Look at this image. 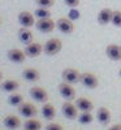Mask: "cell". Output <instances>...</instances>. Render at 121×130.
<instances>
[{"mask_svg": "<svg viewBox=\"0 0 121 130\" xmlns=\"http://www.w3.org/2000/svg\"><path fill=\"white\" fill-rule=\"evenodd\" d=\"M63 48V43L59 38H51L46 42V44L43 46V52L47 56H55L56 53H59Z\"/></svg>", "mask_w": 121, "mask_h": 130, "instance_id": "obj_1", "label": "cell"}, {"mask_svg": "<svg viewBox=\"0 0 121 130\" xmlns=\"http://www.w3.org/2000/svg\"><path fill=\"white\" fill-rule=\"evenodd\" d=\"M78 108H77V105L75 104H73L70 100H65L64 103H63V105H61V112H63V115L67 117V118H69V120H74V118H78Z\"/></svg>", "mask_w": 121, "mask_h": 130, "instance_id": "obj_2", "label": "cell"}, {"mask_svg": "<svg viewBox=\"0 0 121 130\" xmlns=\"http://www.w3.org/2000/svg\"><path fill=\"white\" fill-rule=\"evenodd\" d=\"M55 27H56V22L53 20H51V17L50 18H40L35 22V29L40 32H44V34L53 31Z\"/></svg>", "mask_w": 121, "mask_h": 130, "instance_id": "obj_3", "label": "cell"}, {"mask_svg": "<svg viewBox=\"0 0 121 130\" xmlns=\"http://www.w3.org/2000/svg\"><path fill=\"white\" fill-rule=\"evenodd\" d=\"M81 73L73 69V68H67L64 69L61 73V78L64 79V82H68V83H77V82H81Z\"/></svg>", "mask_w": 121, "mask_h": 130, "instance_id": "obj_4", "label": "cell"}, {"mask_svg": "<svg viewBox=\"0 0 121 130\" xmlns=\"http://www.w3.org/2000/svg\"><path fill=\"white\" fill-rule=\"evenodd\" d=\"M56 29L63 34H72L74 31V24L72 20L67 17H61L56 21Z\"/></svg>", "mask_w": 121, "mask_h": 130, "instance_id": "obj_5", "label": "cell"}, {"mask_svg": "<svg viewBox=\"0 0 121 130\" xmlns=\"http://www.w3.org/2000/svg\"><path fill=\"white\" fill-rule=\"evenodd\" d=\"M18 112H20L21 116H24V117H26V118H33V117L37 116L38 109H37V107L33 104V103L24 102L22 104L18 107Z\"/></svg>", "mask_w": 121, "mask_h": 130, "instance_id": "obj_6", "label": "cell"}, {"mask_svg": "<svg viewBox=\"0 0 121 130\" xmlns=\"http://www.w3.org/2000/svg\"><path fill=\"white\" fill-rule=\"evenodd\" d=\"M59 92L65 100H73L75 98V90L72 86V83L68 82H61L59 85Z\"/></svg>", "mask_w": 121, "mask_h": 130, "instance_id": "obj_7", "label": "cell"}, {"mask_svg": "<svg viewBox=\"0 0 121 130\" xmlns=\"http://www.w3.org/2000/svg\"><path fill=\"white\" fill-rule=\"evenodd\" d=\"M81 83L87 89H95L99 85V79L94 73L86 72V73H82V75H81Z\"/></svg>", "mask_w": 121, "mask_h": 130, "instance_id": "obj_8", "label": "cell"}, {"mask_svg": "<svg viewBox=\"0 0 121 130\" xmlns=\"http://www.w3.org/2000/svg\"><path fill=\"white\" fill-rule=\"evenodd\" d=\"M30 96L35 102H39V103H47V100H48L47 91L43 87H39V86H34V87L30 89Z\"/></svg>", "mask_w": 121, "mask_h": 130, "instance_id": "obj_9", "label": "cell"}, {"mask_svg": "<svg viewBox=\"0 0 121 130\" xmlns=\"http://www.w3.org/2000/svg\"><path fill=\"white\" fill-rule=\"evenodd\" d=\"M34 13H30L27 10H24L18 14V22L20 25H22V27H31L35 26V18H34Z\"/></svg>", "mask_w": 121, "mask_h": 130, "instance_id": "obj_10", "label": "cell"}, {"mask_svg": "<svg viewBox=\"0 0 121 130\" xmlns=\"http://www.w3.org/2000/svg\"><path fill=\"white\" fill-rule=\"evenodd\" d=\"M7 56H8V59L10 61L14 62V64H22L25 61L26 53H25V51L20 50V48H12V50L8 51Z\"/></svg>", "mask_w": 121, "mask_h": 130, "instance_id": "obj_11", "label": "cell"}, {"mask_svg": "<svg viewBox=\"0 0 121 130\" xmlns=\"http://www.w3.org/2000/svg\"><path fill=\"white\" fill-rule=\"evenodd\" d=\"M105 55L112 61H120L121 60V46L117 44H109L105 48Z\"/></svg>", "mask_w": 121, "mask_h": 130, "instance_id": "obj_12", "label": "cell"}, {"mask_svg": "<svg viewBox=\"0 0 121 130\" xmlns=\"http://www.w3.org/2000/svg\"><path fill=\"white\" fill-rule=\"evenodd\" d=\"M112 16H113V10L109 8H103L100 12L98 13V24L99 25H107L109 22H112Z\"/></svg>", "mask_w": 121, "mask_h": 130, "instance_id": "obj_13", "label": "cell"}, {"mask_svg": "<svg viewBox=\"0 0 121 130\" xmlns=\"http://www.w3.org/2000/svg\"><path fill=\"white\" fill-rule=\"evenodd\" d=\"M42 52H43V46L37 42H33L25 47V53L29 57H38Z\"/></svg>", "mask_w": 121, "mask_h": 130, "instance_id": "obj_14", "label": "cell"}, {"mask_svg": "<svg viewBox=\"0 0 121 130\" xmlns=\"http://www.w3.org/2000/svg\"><path fill=\"white\" fill-rule=\"evenodd\" d=\"M3 125L7 129H9V130H16V129H18L21 126V120L14 115H8V116L4 117Z\"/></svg>", "mask_w": 121, "mask_h": 130, "instance_id": "obj_15", "label": "cell"}, {"mask_svg": "<svg viewBox=\"0 0 121 130\" xmlns=\"http://www.w3.org/2000/svg\"><path fill=\"white\" fill-rule=\"evenodd\" d=\"M75 105L78 108L80 111L82 112H91L93 108H94V104L90 99H87V98H78V99L75 100Z\"/></svg>", "mask_w": 121, "mask_h": 130, "instance_id": "obj_16", "label": "cell"}, {"mask_svg": "<svg viewBox=\"0 0 121 130\" xmlns=\"http://www.w3.org/2000/svg\"><path fill=\"white\" fill-rule=\"evenodd\" d=\"M96 118H98V121L100 122V124L107 125L109 121H111V112H109L108 108L100 107L98 109V112H96Z\"/></svg>", "mask_w": 121, "mask_h": 130, "instance_id": "obj_17", "label": "cell"}, {"mask_svg": "<svg viewBox=\"0 0 121 130\" xmlns=\"http://www.w3.org/2000/svg\"><path fill=\"white\" fill-rule=\"evenodd\" d=\"M18 39L27 46L33 43V32L29 30V27H21L18 30Z\"/></svg>", "mask_w": 121, "mask_h": 130, "instance_id": "obj_18", "label": "cell"}, {"mask_svg": "<svg viewBox=\"0 0 121 130\" xmlns=\"http://www.w3.org/2000/svg\"><path fill=\"white\" fill-rule=\"evenodd\" d=\"M22 77L29 82H35L40 78V73H39V70H37L34 68H26L22 72Z\"/></svg>", "mask_w": 121, "mask_h": 130, "instance_id": "obj_19", "label": "cell"}, {"mask_svg": "<svg viewBox=\"0 0 121 130\" xmlns=\"http://www.w3.org/2000/svg\"><path fill=\"white\" fill-rule=\"evenodd\" d=\"M42 115L46 120H53L56 116V109L51 103H44V105L42 107Z\"/></svg>", "mask_w": 121, "mask_h": 130, "instance_id": "obj_20", "label": "cell"}, {"mask_svg": "<svg viewBox=\"0 0 121 130\" xmlns=\"http://www.w3.org/2000/svg\"><path fill=\"white\" fill-rule=\"evenodd\" d=\"M20 87V83L14 79H5L2 82V89L3 91H7V92H14L16 90H18Z\"/></svg>", "mask_w": 121, "mask_h": 130, "instance_id": "obj_21", "label": "cell"}, {"mask_svg": "<svg viewBox=\"0 0 121 130\" xmlns=\"http://www.w3.org/2000/svg\"><path fill=\"white\" fill-rule=\"evenodd\" d=\"M25 130H40L42 129V122L37 118H29V120L24 124Z\"/></svg>", "mask_w": 121, "mask_h": 130, "instance_id": "obj_22", "label": "cell"}, {"mask_svg": "<svg viewBox=\"0 0 121 130\" xmlns=\"http://www.w3.org/2000/svg\"><path fill=\"white\" fill-rule=\"evenodd\" d=\"M8 103L10 104V105H13V107H20L21 104L24 103V98H22V95L21 94H12V95H9V98H8Z\"/></svg>", "mask_w": 121, "mask_h": 130, "instance_id": "obj_23", "label": "cell"}, {"mask_svg": "<svg viewBox=\"0 0 121 130\" xmlns=\"http://www.w3.org/2000/svg\"><path fill=\"white\" fill-rule=\"evenodd\" d=\"M34 16H35L38 20H40V18H50V17H51V12L48 10V8H42V7H39V8H37V9L34 10Z\"/></svg>", "mask_w": 121, "mask_h": 130, "instance_id": "obj_24", "label": "cell"}, {"mask_svg": "<svg viewBox=\"0 0 121 130\" xmlns=\"http://www.w3.org/2000/svg\"><path fill=\"white\" fill-rule=\"evenodd\" d=\"M93 120H94V117H93L91 112H82V113L78 116V121H80V124H82V125L91 124Z\"/></svg>", "mask_w": 121, "mask_h": 130, "instance_id": "obj_25", "label": "cell"}, {"mask_svg": "<svg viewBox=\"0 0 121 130\" xmlns=\"http://www.w3.org/2000/svg\"><path fill=\"white\" fill-rule=\"evenodd\" d=\"M112 24L117 27H121V10H113Z\"/></svg>", "mask_w": 121, "mask_h": 130, "instance_id": "obj_26", "label": "cell"}, {"mask_svg": "<svg viewBox=\"0 0 121 130\" xmlns=\"http://www.w3.org/2000/svg\"><path fill=\"white\" fill-rule=\"evenodd\" d=\"M35 3L42 8H51L55 4V0H35Z\"/></svg>", "mask_w": 121, "mask_h": 130, "instance_id": "obj_27", "label": "cell"}, {"mask_svg": "<svg viewBox=\"0 0 121 130\" xmlns=\"http://www.w3.org/2000/svg\"><path fill=\"white\" fill-rule=\"evenodd\" d=\"M68 18L72 20V21L78 20V18H80V10L77 9V8H70L69 13H68Z\"/></svg>", "mask_w": 121, "mask_h": 130, "instance_id": "obj_28", "label": "cell"}, {"mask_svg": "<svg viewBox=\"0 0 121 130\" xmlns=\"http://www.w3.org/2000/svg\"><path fill=\"white\" fill-rule=\"evenodd\" d=\"M44 130H64V127L60 125V124H56V122H51L46 126Z\"/></svg>", "mask_w": 121, "mask_h": 130, "instance_id": "obj_29", "label": "cell"}, {"mask_svg": "<svg viewBox=\"0 0 121 130\" xmlns=\"http://www.w3.org/2000/svg\"><path fill=\"white\" fill-rule=\"evenodd\" d=\"M64 3L70 8H77L80 5V0H64Z\"/></svg>", "mask_w": 121, "mask_h": 130, "instance_id": "obj_30", "label": "cell"}, {"mask_svg": "<svg viewBox=\"0 0 121 130\" xmlns=\"http://www.w3.org/2000/svg\"><path fill=\"white\" fill-rule=\"evenodd\" d=\"M108 130H121V124H115V125H112L111 127H109Z\"/></svg>", "mask_w": 121, "mask_h": 130, "instance_id": "obj_31", "label": "cell"}, {"mask_svg": "<svg viewBox=\"0 0 121 130\" xmlns=\"http://www.w3.org/2000/svg\"><path fill=\"white\" fill-rule=\"evenodd\" d=\"M118 74H120V77H121V69H120V70H118Z\"/></svg>", "mask_w": 121, "mask_h": 130, "instance_id": "obj_32", "label": "cell"}]
</instances>
